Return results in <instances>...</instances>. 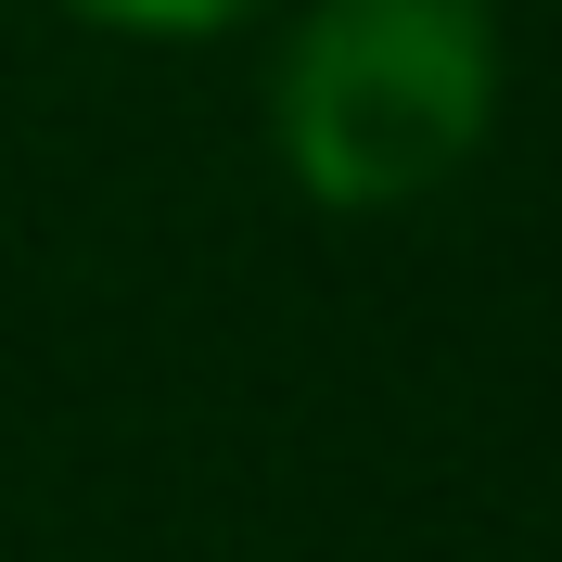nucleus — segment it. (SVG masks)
I'll list each match as a JSON object with an SVG mask.
<instances>
[{
    "label": "nucleus",
    "instance_id": "f257e3e1",
    "mask_svg": "<svg viewBox=\"0 0 562 562\" xmlns=\"http://www.w3.org/2000/svg\"><path fill=\"white\" fill-rule=\"evenodd\" d=\"M498 13L486 0H294L269 52V154L333 217H396L448 192L498 128Z\"/></svg>",
    "mask_w": 562,
    "mask_h": 562
},
{
    "label": "nucleus",
    "instance_id": "f03ea898",
    "mask_svg": "<svg viewBox=\"0 0 562 562\" xmlns=\"http://www.w3.org/2000/svg\"><path fill=\"white\" fill-rule=\"evenodd\" d=\"M77 26H115V38H217V26H256L281 0H65Z\"/></svg>",
    "mask_w": 562,
    "mask_h": 562
}]
</instances>
